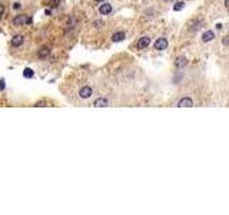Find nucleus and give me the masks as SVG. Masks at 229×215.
<instances>
[{"mask_svg": "<svg viewBox=\"0 0 229 215\" xmlns=\"http://www.w3.org/2000/svg\"><path fill=\"white\" fill-rule=\"evenodd\" d=\"M149 45H151V37H148V36H143V37H140L137 40V47L139 49H146Z\"/></svg>", "mask_w": 229, "mask_h": 215, "instance_id": "20e7f679", "label": "nucleus"}, {"mask_svg": "<svg viewBox=\"0 0 229 215\" xmlns=\"http://www.w3.org/2000/svg\"><path fill=\"white\" fill-rule=\"evenodd\" d=\"M34 106H36V108H40V106H46V102H45V100H42V102H37V103L34 105Z\"/></svg>", "mask_w": 229, "mask_h": 215, "instance_id": "a211bd4d", "label": "nucleus"}, {"mask_svg": "<svg viewBox=\"0 0 229 215\" xmlns=\"http://www.w3.org/2000/svg\"><path fill=\"white\" fill-rule=\"evenodd\" d=\"M216 29H218V30H221V29H222V25H219V23H218V25H216Z\"/></svg>", "mask_w": 229, "mask_h": 215, "instance_id": "5701e85b", "label": "nucleus"}, {"mask_svg": "<svg viewBox=\"0 0 229 215\" xmlns=\"http://www.w3.org/2000/svg\"><path fill=\"white\" fill-rule=\"evenodd\" d=\"M186 63H188V60H186L185 56H179V58L175 60V66H176V67H183Z\"/></svg>", "mask_w": 229, "mask_h": 215, "instance_id": "9b49d317", "label": "nucleus"}, {"mask_svg": "<svg viewBox=\"0 0 229 215\" xmlns=\"http://www.w3.org/2000/svg\"><path fill=\"white\" fill-rule=\"evenodd\" d=\"M0 19H1V16H0Z\"/></svg>", "mask_w": 229, "mask_h": 215, "instance_id": "393cba45", "label": "nucleus"}, {"mask_svg": "<svg viewBox=\"0 0 229 215\" xmlns=\"http://www.w3.org/2000/svg\"><path fill=\"white\" fill-rule=\"evenodd\" d=\"M102 25H103V22H102V20H98V22H95V27H102Z\"/></svg>", "mask_w": 229, "mask_h": 215, "instance_id": "6ab92c4d", "label": "nucleus"}, {"mask_svg": "<svg viewBox=\"0 0 229 215\" xmlns=\"http://www.w3.org/2000/svg\"><path fill=\"white\" fill-rule=\"evenodd\" d=\"M92 93H93V91H92L90 86H83V88L79 91V95H80V98L82 99H89L92 96Z\"/></svg>", "mask_w": 229, "mask_h": 215, "instance_id": "f03ea898", "label": "nucleus"}, {"mask_svg": "<svg viewBox=\"0 0 229 215\" xmlns=\"http://www.w3.org/2000/svg\"><path fill=\"white\" fill-rule=\"evenodd\" d=\"M95 1H96V3H99V1H103V0H95Z\"/></svg>", "mask_w": 229, "mask_h": 215, "instance_id": "b1692460", "label": "nucleus"}, {"mask_svg": "<svg viewBox=\"0 0 229 215\" xmlns=\"http://www.w3.org/2000/svg\"><path fill=\"white\" fill-rule=\"evenodd\" d=\"M13 7H14V9H19V7H20V3H14Z\"/></svg>", "mask_w": 229, "mask_h": 215, "instance_id": "412c9836", "label": "nucleus"}, {"mask_svg": "<svg viewBox=\"0 0 229 215\" xmlns=\"http://www.w3.org/2000/svg\"><path fill=\"white\" fill-rule=\"evenodd\" d=\"M27 23H32V19L29 16H26V14H17L13 19L14 26H23V25H27Z\"/></svg>", "mask_w": 229, "mask_h": 215, "instance_id": "f257e3e1", "label": "nucleus"}, {"mask_svg": "<svg viewBox=\"0 0 229 215\" xmlns=\"http://www.w3.org/2000/svg\"><path fill=\"white\" fill-rule=\"evenodd\" d=\"M50 55V49L49 47H46V46H43V47H40L39 50H37V56H39L40 59H45L47 58Z\"/></svg>", "mask_w": 229, "mask_h": 215, "instance_id": "0eeeda50", "label": "nucleus"}, {"mask_svg": "<svg viewBox=\"0 0 229 215\" xmlns=\"http://www.w3.org/2000/svg\"><path fill=\"white\" fill-rule=\"evenodd\" d=\"M225 6H226V9H229V0H225Z\"/></svg>", "mask_w": 229, "mask_h": 215, "instance_id": "4be33fe9", "label": "nucleus"}, {"mask_svg": "<svg viewBox=\"0 0 229 215\" xmlns=\"http://www.w3.org/2000/svg\"><path fill=\"white\" fill-rule=\"evenodd\" d=\"M23 40H25L23 34H16V36L12 37V46H13V47H19V46L23 43Z\"/></svg>", "mask_w": 229, "mask_h": 215, "instance_id": "423d86ee", "label": "nucleus"}, {"mask_svg": "<svg viewBox=\"0 0 229 215\" xmlns=\"http://www.w3.org/2000/svg\"><path fill=\"white\" fill-rule=\"evenodd\" d=\"M3 13H4V6H3V4H0V16H1Z\"/></svg>", "mask_w": 229, "mask_h": 215, "instance_id": "aec40b11", "label": "nucleus"}, {"mask_svg": "<svg viewBox=\"0 0 229 215\" xmlns=\"http://www.w3.org/2000/svg\"><path fill=\"white\" fill-rule=\"evenodd\" d=\"M183 6H185L183 1H176V3L173 4V10H175V12H179V10H182L183 9Z\"/></svg>", "mask_w": 229, "mask_h": 215, "instance_id": "4468645a", "label": "nucleus"}, {"mask_svg": "<svg viewBox=\"0 0 229 215\" xmlns=\"http://www.w3.org/2000/svg\"><path fill=\"white\" fill-rule=\"evenodd\" d=\"M213 37H215V33L212 32V30H208V32L203 33L202 40L203 42H210V40H213Z\"/></svg>", "mask_w": 229, "mask_h": 215, "instance_id": "9d476101", "label": "nucleus"}, {"mask_svg": "<svg viewBox=\"0 0 229 215\" xmlns=\"http://www.w3.org/2000/svg\"><path fill=\"white\" fill-rule=\"evenodd\" d=\"M125 39V33L123 32H116L113 36H112V40L115 42V43H118V42H122Z\"/></svg>", "mask_w": 229, "mask_h": 215, "instance_id": "f8f14e48", "label": "nucleus"}, {"mask_svg": "<svg viewBox=\"0 0 229 215\" xmlns=\"http://www.w3.org/2000/svg\"><path fill=\"white\" fill-rule=\"evenodd\" d=\"M60 1H62V0H53V1H52V6H53V7H57V6L60 4Z\"/></svg>", "mask_w": 229, "mask_h": 215, "instance_id": "f3484780", "label": "nucleus"}, {"mask_svg": "<svg viewBox=\"0 0 229 215\" xmlns=\"http://www.w3.org/2000/svg\"><path fill=\"white\" fill-rule=\"evenodd\" d=\"M109 105V102H107V99H105V98H99V99H96L95 102H93V106H96V108H106Z\"/></svg>", "mask_w": 229, "mask_h": 215, "instance_id": "1a4fd4ad", "label": "nucleus"}, {"mask_svg": "<svg viewBox=\"0 0 229 215\" xmlns=\"http://www.w3.org/2000/svg\"><path fill=\"white\" fill-rule=\"evenodd\" d=\"M178 106L179 108H192L193 106V100L190 98H183L178 102Z\"/></svg>", "mask_w": 229, "mask_h": 215, "instance_id": "39448f33", "label": "nucleus"}, {"mask_svg": "<svg viewBox=\"0 0 229 215\" xmlns=\"http://www.w3.org/2000/svg\"><path fill=\"white\" fill-rule=\"evenodd\" d=\"M199 27H201V22L195 20V22H192L189 25V30L190 32H196V30H199Z\"/></svg>", "mask_w": 229, "mask_h": 215, "instance_id": "ddd939ff", "label": "nucleus"}, {"mask_svg": "<svg viewBox=\"0 0 229 215\" xmlns=\"http://www.w3.org/2000/svg\"><path fill=\"white\" fill-rule=\"evenodd\" d=\"M99 12H100V14H110L112 6L109 4V3H103L102 6L99 7Z\"/></svg>", "mask_w": 229, "mask_h": 215, "instance_id": "6e6552de", "label": "nucleus"}, {"mask_svg": "<svg viewBox=\"0 0 229 215\" xmlns=\"http://www.w3.org/2000/svg\"><path fill=\"white\" fill-rule=\"evenodd\" d=\"M33 75L34 73H33L32 69H25V72H23V76L25 78H33Z\"/></svg>", "mask_w": 229, "mask_h": 215, "instance_id": "2eb2a0df", "label": "nucleus"}, {"mask_svg": "<svg viewBox=\"0 0 229 215\" xmlns=\"http://www.w3.org/2000/svg\"><path fill=\"white\" fill-rule=\"evenodd\" d=\"M155 49L156 50H165V49H168V40L165 39V37H159L155 42Z\"/></svg>", "mask_w": 229, "mask_h": 215, "instance_id": "7ed1b4c3", "label": "nucleus"}, {"mask_svg": "<svg viewBox=\"0 0 229 215\" xmlns=\"http://www.w3.org/2000/svg\"><path fill=\"white\" fill-rule=\"evenodd\" d=\"M222 43H223V46H229V36H225V37H223Z\"/></svg>", "mask_w": 229, "mask_h": 215, "instance_id": "dca6fc26", "label": "nucleus"}]
</instances>
